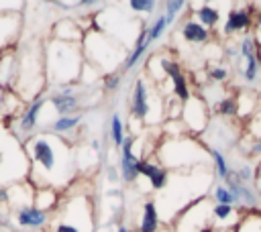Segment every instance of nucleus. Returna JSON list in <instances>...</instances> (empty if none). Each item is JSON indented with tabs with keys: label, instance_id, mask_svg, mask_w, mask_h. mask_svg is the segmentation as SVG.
<instances>
[{
	"label": "nucleus",
	"instance_id": "obj_4",
	"mask_svg": "<svg viewBox=\"0 0 261 232\" xmlns=\"http://www.w3.org/2000/svg\"><path fill=\"white\" fill-rule=\"evenodd\" d=\"M181 124L188 132L192 134H202L206 132L208 124H210V110H208V102L202 96H194L181 104Z\"/></svg>",
	"mask_w": 261,
	"mask_h": 232
},
{
	"label": "nucleus",
	"instance_id": "obj_27",
	"mask_svg": "<svg viewBox=\"0 0 261 232\" xmlns=\"http://www.w3.org/2000/svg\"><path fill=\"white\" fill-rule=\"evenodd\" d=\"M126 6H128V10H130V12H139V14H151V12L155 10L157 2H155V0H130Z\"/></svg>",
	"mask_w": 261,
	"mask_h": 232
},
{
	"label": "nucleus",
	"instance_id": "obj_25",
	"mask_svg": "<svg viewBox=\"0 0 261 232\" xmlns=\"http://www.w3.org/2000/svg\"><path fill=\"white\" fill-rule=\"evenodd\" d=\"M110 138H112V142H114V147H116V149H120V147H122V142H124L122 120H120V116H118V114H112V116H110Z\"/></svg>",
	"mask_w": 261,
	"mask_h": 232
},
{
	"label": "nucleus",
	"instance_id": "obj_8",
	"mask_svg": "<svg viewBox=\"0 0 261 232\" xmlns=\"http://www.w3.org/2000/svg\"><path fill=\"white\" fill-rule=\"evenodd\" d=\"M133 147H135V136H126L122 147H120V177L122 181L126 183H135L141 175H139V169H141V159L133 153Z\"/></svg>",
	"mask_w": 261,
	"mask_h": 232
},
{
	"label": "nucleus",
	"instance_id": "obj_30",
	"mask_svg": "<svg viewBox=\"0 0 261 232\" xmlns=\"http://www.w3.org/2000/svg\"><path fill=\"white\" fill-rule=\"evenodd\" d=\"M169 24H167V20H165V16L163 14H159L157 18H155V22L153 24H149V41L153 43V41H157L163 33H165V28H167Z\"/></svg>",
	"mask_w": 261,
	"mask_h": 232
},
{
	"label": "nucleus",
	"instance_id": "obj_13",
	"mask_svg": "<svg viewBox=\"0 0 261 232\" xmlns=\"http://www.w3.org/2000/svg\"><path fill=\"white\" fill-rule=\"evenodd\" d=\"M179 33H181V39L190 45H206L212 37V33L208 28H204L200 22H196L194 18L184 20L179 26Z\"/></svg>",
	"mask_w": 261,
	"mask_h": 232
},
{
	"label": "nucleus",
	"instance_id": "obj_1",
	"mask_svg": "<svg viewBox=\"0 0 261 232\" xmlns=\"http://www.w3.org/2000/svg\"><path fill=\"white\" fill-rule=\"evenodd\" d=\"M24 151L31 163L29 183L33 189H59L73 173L71 147L57 134L39 132L24 140Z\"/></svg>",
	"mask_w": 261,
	"mask_h": 232
},
{
	"label": "nucleus",
	"instance_id": "obj_18",
	"mask_svg": "<svg viewBox=\"0 0 261 232\" xmlns=\"http://www.w3.org/2000/svg\"><path fill=\"white\" fill-rule=\"evenodd\" d=\"M80 124H82V114H73V116H57V118L51 122L49 130H51V134H57V136L63 134V136H65V134L77 130Z\"/></svg>",
	"mask_w": 261,
	"mask_h": 232
},
{
	"label": "nucleus",
	"instance_id": "obj_35",
	"mask_svg": "<svg viewBox=\"0 0 261 232\" xmlns=\"http://www.w3.org/2000/svg\"><path fill=\"white\" fill-rule=\"evenodd\" d=\"M208 232H234V228H232V230H216V228H210Z\"/></svg>",
	"mask_w": 261,
	"mask_h": 232
},
{
	"label": "nucleus",
	"instance_id": "obj_2",
	"mask_svg": "<svg viewBox=\"0 0 261 232\" xmlns=\"http://www.w3.org/2000/svg\"><path fill=\"white\" fill-rule=\"evenodd\" d=\"M82 69H84L82 45L53 41L47 47V73L55 83H59V88L71 85L82 73Z\"/></svg>",
	"mask_w": 261,
	"mask_h": 232
},
{
	"label": "nucleus",
	"instance_id": "obj_37",
	"mask_svg": "<svg viewBox=\"0 0 261 232\" xmlns=\"http://www.w3.org/2000/svg\"><path fill=\"white\" fill-rule=\"evenodd\" d=\"M0 232H4V226H0Z\"/></svg>",
	"mask_w": 261,
	"mask_h": 232
},
{
	"label": "nucleus",
	"instance_id": "obj_34",
	"mask_svg": "<svg viewBox=\"0 0 261 232\" xmlns=\"http://www.w3.org/2000/svg\"><path fill=\"white\" fill-rule=\"evenodd\" d=\"M0 204H8V187L0 185Z\"/></svg>",
	"mask_w": 261,
	"mask_h": 232
},
{
	"label": "nucleus",
	"instance_id": "obj_5",
	"mask_svg": "<svg viewBox=\"0 0 261 232\" xmlns=\"http://www.w3.org/2000/svg\"><path fill=\"white\" fill-rule=\"evenodd\" d=\"M253 14H255V4L232 6L226 14L224 24H222V35H226V37L249 35L253 31Z\"/></svg>",
	"mask_w": 261,
	"mask_h": 232
},
{
	"label": "nucleus",
	"instance_id": "obj_23",
	"mask_svg": "<svg viewBox=\"0 0 261 232\" xmlns=\"http://www.w3.org/2000/svg\"><path fill=\"white\" fill-rule=\"evenodd\" d=\"M212 199H214V204H224V206H234L237 208V199H234V195H232V191L224 185V183H216L214 187H212Z\"/></svg>",
	"mask_w": 261,
	"mask_h": 232
},
{
	"label": "nucleus",
	"instance_id": "obj_31",
	"mask_svg": "<svg viewBox=\"0 0 261 232\" xmlns=\"http://www.w3.org/2000/svg\"><path fill=\"white\" fill-rule=\"evenodd\" d=\"M251 35L255 37L257 45L261 47V6H259V4H255V14H253V31H251Z\"/></svg>",
	"mask_w": 261,
	"mask_h": 232
},
{
	"label": "nucleus",
	"instance_id": "obj_12",
	"mask_svg": "<svg viewBox=\"0 0 261 232\" xmlns=\"http://www.w3.org/2000/svg\"><path fill=\"white\" fill-rule=\"evenodd\" d=\"M20 20L16 12H2L0 14V53L12 45V41L18 37Z\"/></svg>",
	"mask_w": 261,
	"mask_h": 232
},
{
	"label": "nucleus",
	"instance_id": "obj_14",
	"mask_svg": "<svg viewBox=\"0 0 261 232\" xmlns=\"http://www.w3.org/2000/svg\"><path fill=\"white\" fill-rule=\"evenodd\" d=\"M49 102L53 104V110L59 116H73L80 108V96L77 94H63V92H53L49 96Z\"/></svg>",
	"mask_w": 261,
	"mask_h": 232
},
{
	"label": "nucleus",
	"instance_id": "obj_7",
	"mask_svg": "<svg viewBox=\"0 0 261 232\" xmlns=\"http://www.w3.org/2000/svg\"><path fill=\"white\" fill-rule=\"evenodd\" d=\"M45 98H39L35 102H29V106L24 108V112L20 114L18 122H16V128H14V136L24 144L27 138H31V134L37 130V124H39V114L45 106Z\"/></svg>",
	"mask_w": 261,
	"mask_h": 232
},
{
	"label": "nucleus",
	"instance_id": "obj_19",
	"mask_svg": "<svg viewBox=\"0 0 261 232\" xmlns=\"http://www.w3.org/2000/svg\"><path fill=\"white\" fill-rule=\"evenodd\" d=\"M212 110H214V114H216V116L226 118V120H230V118H239L237 98H234L232 94H230V96H222L220 100H216V102H214V106H212Z\"/></svg>",
	"mask_w": 261,
	"mask_h": 232
},
{
	"label": "nucleus",
	"instance_id": "obj_28",
	"mask_svg": "<svg viewBox=\"0 0 261 232\" xmlns=\"http://www.w3.org/2000/svg\"><path fill=\"white\" fill-rule=\"evenodd\" d=\"M247 132H249L251 138L261 140V106H259V110L247 120Z\"/></svg>",
	"mask_w": 261,
	"mask_h": 232
},
{
	"label": "nucleus",
	"instance_id": "obj_36",
	"mask_svg": "<svg viewBox=\"0 0 261 232\" xmlns=\"http://www.w3.org/2000/svg\"><path fill=\"white\" fill-rule=\"evenodd\" d=\"M257 55H259V63H261V47L257 49Z\"/></svg>",
	"mask_w": 261,
	"mask_h": 232
},
{
	"label": "nucleus",
	"instance_id": "obj_9",
	"mask_svg": "<svg viewBox=\"0 0 261 232\" xmlns=\"http://www.w3.org/2000/svg\"><path fill=\"white\" fill-rule=\"evenodd\" d=\"M130 116L137 120H147L149 112H151V102H149V88L145 83V79H137L135 81V90L130 96Z\"/></svg>",
	"mask_w": 261,
	"mask_h": 232
},
{
	"label": "nucleus",
	"instance_id": "obj_20",
	"mask_svg": "<svg viewBox=\"0 0 261 232\" xmlns=\"http://www.w3.org/2000/svg\"><path fill=\"white\" fill-rule=\"evenodd\" d=\"M208 155H210L212 169H214L216 177H218L220 181H224V179L230 175V167H228V161H226L224 151H218V149H208Z\"/></svg>",
	"mask_w": 261,
	"mask_h": 232
},
{
	"label": "nucleus",
	"instance_id": "obj_21",
	"mask_svg": "<svg viewBox=\"0 0 261 232\" xmlns=\"http://www.w3.org/2000/svg\"><path fill=\"white\" fill-rule=\"evenodd\" d=\"M230 175L237 177L241 183L247 185H255V175H257V165H253L251 161H241L234 165V169H230Z\"/></svg>",
	"mask_w": 261,
	"mask_h": 232
},
{
	"label": "nucleus",
	"instance_id": "obj_29",
	"mask_svg": "<svg viewBox=\"0 0 261 232\" xmlns=\"http://www.w3.org/2000/svg\"><path fill=\"white\" fill-rule=\"evenodd\" d=\"M228 77H230V71H228L226 65H212L208 69V79L212 83H224Z\"/></svg>",
	"mask_w": 261,
	"mask_h": 232
},
{
	"label": "nucleus",
	"instance_id": "obj_15",
	"mask_svg": "<svg viewBox=\"0 0 261 232\" xmlns=\"http://www.w3.org/2000/svg\"><path fill=\"white\" fill-rule=\"evenodd\" d=\"M161 230V220L159 212L153 199H147L143 204V212L139 218V232H159Z\"/></svg>",
	"mask_w": 261,
	"mask_h": 232
},
{
	"label": "nucleus",
	"instance_id": "obj_10",
	"mask_svg": "<svg viewBox=\"0 0 261 232\" xmlns=\"http://www.w3.org/2000/svg\"><path fill=\"white\" fill-rule=\"evenodd\" d=\"M16 224L20 228H29V230H39V228H45L47 226V220H49V212L37 208V206H27V208H20L16 210V216H14Z\"/></svg>",
	"mask_w": 261,
	"mask_h": 232
},
{
	"label": "nucleus",
	"instance_id": "obj_32",
	"mask_svg": "<svg viewBox=\"0 0 261 232\" xmlns=\"http://www.w3.org/2000/svg\"><path fill=\"white\" fill-rule=\"evenodd\" d=\"M120 79H122L120 73H108V75H104V90L106 92H114L120 85Z\"/></svg>",
	"mask_w": 261,
	"mask_h": 232
},
{
	"label": "nucleus",
	"instance_id": "obj_26",
	"mask_svg": "<svg viewBox=\"0 0 261 232\" xmlns=\"http://www.w3.org/2000/svg\"><path fill=\"white\" fill-rule=\"evenodd\" d=\"M163 8H165V12H163L165 20H167V24H171V22L177 18V14H181V12H184L186 2H184V0H169V2H165V4H163Z\"/></svg>",
	"mask_w": 261,
	"mask_h": 232
},
{
	"label": "nucleus",
	"instance_id": "obj_38",
	"mask_svg": "<svg viewBox=\"0 0 261 232\" xmlns=\"http://www.w3.org/2000/svg\"><path fill=\"white\" fill-rule=\"evenodd\" d=\"M0 226H2V222H0Z\"/></svg>",
	"mask_w": 261,
	"mask_h": 232
},
{
	"label": "nucleus",
	"instance_id": "obj_24",
	"mask_svg": "<svg viewBox=\"0 0 261 232\" xmlns=\"http://www.w3.org/2000/svg\"><path fill=\"white\" fill-rule=\"evenodd\" d=\"M234 232H261V214H249L243 216V220L234 226Z\"/></svg>",
	"mask_w": 261,
	"mask_h": 232
},
{
	"label": "nucleus",
	"instance_id": "obj_17",
	"mask_svg": "<svg viewBox=\"0 0 261 232\" xmlns=\"http://www.w3.org/2000/svg\"><path fill=\"white\" fill-rule=\"evenodd\" d=\"M194 20L200 22L204 28L208 31H214L220 22V10L212 4H200L196 10H194Z\"/></svg>",
	"mask_w": 261,
	"mask_h": 232
},
{
	"label": "nucleus",
	"instance_id": "obj_11",
	"mask_svg": "<svg viewBox=\"0 0 261 232\" xmlns=\"http://www.w3.org/2000/svg\"><path fill=\"white\" fill-rule=\"evenodd\" d=\"M239 73H241V79L247 83V85H259L261 83V63H259V55L257 53H251V55H245V57H239L234 61Z\"/></svg>",
	"mask_w": 261,
	"mask_h": 232
},
{
	"label": "nucleus",
	"instance_id": "obj_6",
	"mask_svg": "<svg viewBox=\"0 0 261 232\" xmlns=\"http://www.w3.org/2000/svg\"><path fill=\"white\" fill-rule=\"evenodd\" d=\"M224 185L232 191V195H234L239 208H243V210H247V212H251V214L261 212V195H259V191H257L255 185L241 183V181H239L237 177H232V175H228V177L224 179Z\"/></svg>",
	"mask_w": 261,
	"mask_h": 232
},
{
	"label": "nucleus",
	"instance_id": "obj_16",
	"mask_svg": "<svg viewBox=\"0 0 261 232\" xmlns=\"http://www.w3.org/2000/svg\"><path fill=\"white\" fill-rule=\"evenodd\" d=\"M237 108H239V118H245L249 120L261 106L259 102V96L253 92V90H241L237 96Z\"/></svg>",
	"mask_w": 261,
	"mask_h": 232
},
{
	"label": "nucleus",
	"instance_id": "obj_22",
	"mask_svg": "<svg viewBox=\"0 0 261 232\" xmlns=\"http://www.w3.org/2000/svg\"><path fill=\"white\" fill-rule=\"evenodd\" d=\"M33 206L49 212L51 208L57 206V195H55V189H49V187H39L33 191Z\"/></svg>",
	"mask_w": 261,
	"mask_h": 232
},
{
	"label": "nucleus",
	"instance_id": "obj_3",
	"mask_svg": "<svg viewBox=\"0 0 261 232\" xmlns=\"http://www.w3.org/2000/svg\"><path fill=\"white\" fill-rule=\"evenodd\" d=\"M206 159H210L208 147H204L202 142L190 136L169 138L167 142L161 144V151H159V165H163L167 171L169 167L173 169L196 167V165H202Z\"/></svg>",
	"mask_w": 261,
	"mask_h": 232
},
{
	"label": "nucleus",
	"instance_id": "obj_33",
	"mask_svg": "<svg viewBox=\"0 0 261 232\" xmlns=\"http://www.w3.org/2000/svg\"><path fill=\"white\" fill-rule=\"evenodd\" d=\"M255 187H257V191H259V195H261V163L257 165V175H255Z\"/></svg>",
	"mask_w": 261,
	"mask_h": 232
}]
</instances>
